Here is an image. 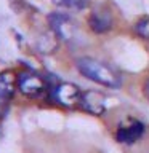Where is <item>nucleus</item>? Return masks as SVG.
<instances>
[{
  "label": "nucleus",
  "mask_w": 149,
  "mask_h": 153,
  "mask_svg": "<svg viewBox=\"0 0 149 153\" xmlns=\"http://www.w3.org/2000/svg\"><path fill=\"white\" fill-rule=\"evenodd\" d=\"M77 70L80 72L85 78H88L95 83H98L106 88H119L122 85V78L114 69L106 65L93 57H80L77 59Z\"/></svg>",
  "instance_id": "f257e3e1"
},
{
  "label": "nucleus",
  "mask_w": 149,
  "mask_h": 153,
  "mask_svg": "<svg viewBox=\"0 0 149 153\" xmlns=\"http://www.w3.org/2000/svg\"><path fill=\"white\" fill-rule=\"evenodd\" d=\"M53 33L62 42H74L77 38V22L67 14L62 13H51L48 16Z\"/></svg>",
  "instance_id": "f03ea898"
},
{
  "label": "nucleus",
  "mask_w": 149,
  "mask_h": 153,
  "mask_svg": "<svg viewBox=\"0 0 149 153\" xmlns=\"http://www.w3.org/2000/svg\"><path fill=\"white\" fill-rule=\"evenodd\" d=\"M18 89L26 97H40L45 93V80L34 72H23L18 76Z\"/></svg>",
  "instance_id": "7ed1b4c3"
},
{
  "label": "nucleus",
  "mask_w": 149,
  "mask_h": 153,
  "mask_svg": "<svg viewBox=\"0 0 149 153\" xmlns=\"http://www.w3.org/2000/svg\"><path fill=\"white\" fill-rule=\"evenodd\" d=\"M82 97V91L77 85L74 83H59L53 89V100L58 105H62V107H74L80 102Z\"/></svg>",
  "instance_id": "20e7f679"
},
{
  "label": "nucleus",
  "mask_w": 149,
  "mask_h": 153,
  "mask_svg": "<svg viewBox=\"0 0 149 153\" xmlns=\"http://www.w3.org/2000/svg\"><path fill=\"white\" fill-rule=\"evenodd\" d=\"M79 105L82 107V110L88 112L91 115H103L108 108V99H106L104 94H101L99 91H84L82 93V97H80V102Z\"/></svg>",
  "instance_id": "39448f33"
},
{
  "label": "nucleus",
  "mask_w": 149,
  "mask_h": 153,
  "mask_svg": "<svg viewBox=\"0 0 149 153\" xmlns=\"http://www.w3.org/2000/svg\"><path fill=\"white\" fill-rule=\"evenodd\" d=\"M144 134V124L138 120H132L127 124L117 128L115 131V139L119 143H125V145H132V143L138 142Z\"/></svg>",
  "instance_id": "423d86ee"
},
{
  "label": "nucleus",
  "mask_w": 149,
  "mask_h": 153,
  "mask_svg": "<svg viewBox=\"0 0 149 153\" xmlns=\"http://www.w3.org/2000/svg\"><path fill=\"white\" fill-rule=\"evenodd\" d=\"M88 26L96 33H104V32L111 30L114 26L112 13L106 7H96L88 16Z\"/></svg>",
  "instance_id": "0eeeda50"
},
{
  "label": "nucleus",
  "mask_w": 149,
  "mask_h": 153,
  "mask_svg": "<svg viewBox=\"0 0 149 153\" xmlns=\"http://www.w3.org/2000/svg\"><path fill=\"white\" fill-rule=\"evenodd\" d=\"M18 81L14 80L13 74L10 72H5V74H0V117L5 113L10 100H11L13 94H14V85Z\"/></svg>",
  "instance_id": "6e6552de"
},
{
  "label": "nucleus",
  "mask_w": 149,
  "mask_h": 153,
  "mask_svg": "<svg viewBox=\"0 0 149 153\" xmlns=\"http://www.w3.org/2000/svg\"><path fill=\"white\" fill-rule=\"evenodd\" d=\"M55 5L66 10H74V11H80V10H85L88 7L90 0H51Z\"/></svg>",
  "instance_id": "1a4fd4ad"
},
{
  "label": "nucleus",
  "mask_w": 149,
  "mask_h": 153,
  "mask_svg": "<svg viewBox=\"0 0 149 153\" xmlns=\"http://www.w3.org/2000/svg\"><path fill=\"white\" fill-rule=\"evenodd\" d=\"M135 32L144 40H149V16L139 18L135 24Z\"/></svg>",
  "instance_id": "9d476101"
},
{
  "label": "nucleus",
  "mask_w": 149,
  "mask_h": 153,
  "mask_svg": "<svg viewBox=\"0 0 149 153\" xmlns=\"http://www.w3.org/2000/svg\"><path fill=\"white\" fill-rule=\"evenodd\" d=\"M144 96H146V97L149 99V80L146 81V83H144Z\"/></svg>",
  "instance_id": "9b49d317"
}]
</instances>
